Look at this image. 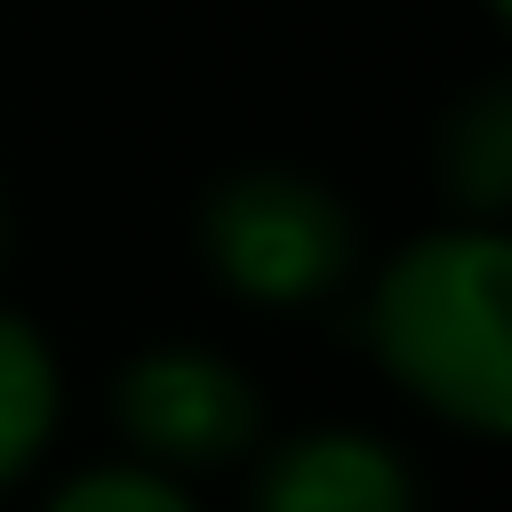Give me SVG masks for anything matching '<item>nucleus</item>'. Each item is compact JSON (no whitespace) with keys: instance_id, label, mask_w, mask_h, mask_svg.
I'll list each match as a JSON object with an SVG mask.
<instances>
[{"instance_id":"obj_7","label":"nucleus","mask_w":512,"mask_h":512,"mask_svg":"<svg viewBox=\"0 0 512 512\" xmlns=\"http://www.w3.org/2000/svg\"><path fill=\"white\" fill-rule=\"evenodd\" d=\"M48 512H192V496L160 464H96L48 496Z\"/></svg>"},{"instance_id":"obj_4","label":"nucleus","mask_w":512,"mask_h":512,"mask_svg":"<svg viewBox=\"0 0 512 512\" xmlns=\"http://www.w3.org/2000/svg\"><path fill=\"white\" fill-rule=\"evenodd\" d=\"M256 512H416V480L368 432H296L264 456Z\"/></svg>"},{"instance_id":"obj_2","label":"nucleus","mask_w":512,"mask_h":512,"mask_svg":"<svg viewBox=\"0 0 512 512\" xmlns=\"http://www.w3.org/2000/svg\"><path fill=\"white\" fill-rule=\"evenodd\" d=\"M200 248H208V264H216V280L232 296H248V304H312L352 264V216L312 176L256 168V176H232L208 200Z\"/></svg>"},{"instance_id":"obj_6","label":"nucleus","mask_w":512,"mask_h":512,"mask_svg":"<svg viewBox=\"0 0 512 512\" xmlns=\"http://www.w3.org/2000/svg\"><path fill=\"white\" fill-rule=\"evenodd\" d=\"M456 200L472 208V224H496L504 216V192H512V96L504 88H480L456 120H448V152H440Z\"/></svg>"},{"instance_id":"obj_8","label":"nucleus","mask_w":512,"mask_h":512,"mask_svg":"<svg viewBox=\"0 0 512 512\" xmlns=\"http://www.w3.org/2000/svg\"><path fill=\"white\" fill-rule=\"evenodd\" d=\"M488 8H496V16H504V8H512V0H488Z\"/></svg>"},{"instance_id":"obj_5","label":"nucleus","mask_w":512,"mask_h":512,"mask_svg":"<svg viewBox=\"0 0 512 512\" xmlns=\"http://www.w3.org/2000/svg\"><path fill=\"white\" fill-rule=\"evenodd\" d=\"M56 408H64V384H56L48 344L32 336V320L0 312V488L40 464V448L56 432Z\"/></svg>"},{"instance_id":"obj_3","label":"nucleus","mask_w":512,"mask_h":512,"mask_svg":"<svg viewBox=\"0 0 512 512\" xmlns=\"http://www.w3.org/2000/svg\"><path fill=\"white\" fill-rule=\"evenodd\" d=\"M112 416H120V432L168 472V464H232V456L256 440L264 400H256V384H248L224 352L168 344V352H144L136 368H120Z\"/></svg>"},{"instance_id":"obj_1","label":"nucleus","mask_w":512,"mask_h":512,"mask_svg":"<svg viewBox=\"0 0 512 512\" xmlns=\"http://www.w3.org/2000/svg\"><path fill=\"white\" fill-rule=\"evenodd\" d=\"M504 280L512 248L496 224H448L408 240L376 296H368V344L400 376L408 400L432 416L496 440L512 432V336H504Z\"/></svg>"}]
</instances>
